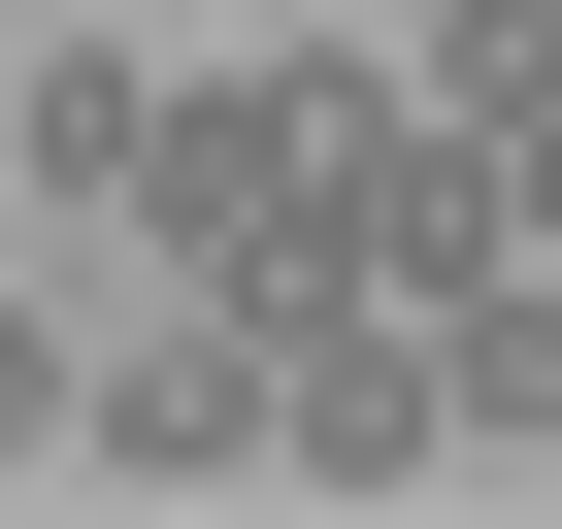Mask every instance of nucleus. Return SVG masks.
<instances>
[{
    "label": "nucleus",
    "mask_w": 562,
    "mask_h": 529,
    "mask_svg": "<svg viewBox=\"0 0 562 529\" xmlns=\"http://www.w3.org/2000/svg\"><path fill=\"white\" fill-rule=\"evenodd\" d=\"M463 430H529V463H562V199L463 264Z\"/></svg>",
    "instance_id": "4"
},
{
    "label": "nucleus",
    "mask_w": 562,
    "mask_h": 529,
    "mask_svg": "<svg viewBox=\"0 0 562 529\" xmlns=\"http://www.w3.org/2000/svg\"><path fill=\"white\" fill-rule=\"evenodd\" d=\"M397 133H430V67H397V34H265V67H199V100H166V166H133L166 299H331Z\"/></svg>",
    "instance_id": "1"
},
{
    "label": "nucleus",
    "mask_w": 562,
    "mask_h": 529,
    "mask_svg": "<svg viewBox=\"0 0 562 529\" xmlns=\"http://www.w3.org/2000/svg\"><path fill=\"white\" fill-rule=\"evenodd\" d=\"M67 430H100L133 496H265V299H199V331H166L133 397H67Z\"/></svg>",
    "instance_id": "2"
},
{
    "label": "nucleus",
    "mask_w": 562,
    "mask_h": 529,
    "mask_svg": "<svg viewBox=\"0 0 562 529\" xmlns=\"http://www.w3.org/2000/svg\"><path fill=\"white\" fill-rule=\"evenodd\" d=\"M0 166H34V199H133V166H166V67H67V34H34V67H0Z\"/></svg>",
    "instance_id": "3"
},
{
    "label": "nucleus",
    "mask_w": 562,
    "mask_h": 529,
    "mask_svg": "<svg viewBox=\"0 0 562 529\" xmlns=\"http://www.w3.org/2000/svg\"><path fill=\"white\" fill-rule=\"evenodd\" d=\"M0 463H67V331H34V299H0Z\"/></svg>",
    "instance_id": "5"
}]
</instances>
